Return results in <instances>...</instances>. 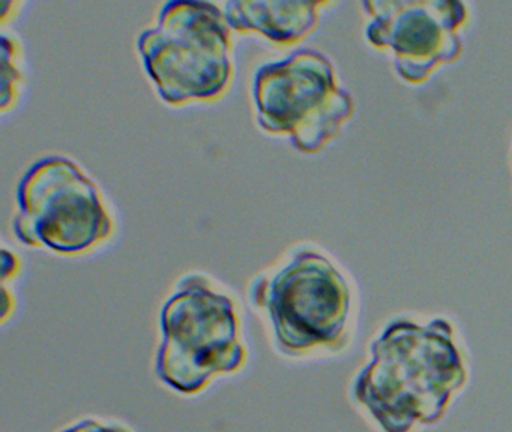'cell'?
<instances>
[{
  "mask_svg": "<svg viewBox=\"0 0 512 432\" xmlns=\"http://www.w3.org/2000/svg\"><path fill=\"white\" fill-rule=\"evenodd\" d=\"M22 5V3L19 2H2V12H0V23H2V26H7L8 21H10V15L13 11V14H16V8H19V6Z\"/></svg>",
  "mask_w": 512,
  "mask_h": 432,
  "instance_id": "8fae6325",
  "label": "cell"
},
{
  "mask_svg": "<svg viewBox=\"0 0 512 432\" xmlns=\"http://www.w3.org/2000/svg\"><path fill=\"white\" fill-rule=\"evenodd\" d=\"M329 5V2L232 0L224 5V15L232 32L257 33L272 44L292 47L317 29L322 9Z\"/></svg>",
  "mask_w": 512,
  "mask_h": 432,
  "instance_id": "ba28073f",
  "label": "cell"
},
{
  "mask_svg": "<svg viewBox=\"0 0 512 432\" xmlns=\"http://www.w3.org/2000/svg\"><path fill=\"white\" fill-rule=\"evenodd\" d=\"M248 297L268 317L275 344L286 356L346 347L349 284L320 252H293L277 269L257 276Z\"/></svg>",
  "mask_w": 512,
  "mask_h": 432,
  "instance_id": "277c9868",
  "label": "cell"
},
{
  "mask_svg": "<svg viewBox=\"0 0 512 432\" xmlns=\"http://www.w3.org/2000/svg\"><path fill=\"white\" fill-rule=\"evenodd\" d=\"M253 99L260 128L287 135L304 153L325 149L355 113L352 96L340 86L331 60L311 48L260 66Z\"/></svg>",
  "mask_w": 512,
  "mask_h": 432,
  "instance_id": "5b68a950",
  "label": "cell"
},
{
  "mask_svg": "<svg viewBox=\"0 0 512 432\" xmlns=\"http://www.w3.org/2000/svg\"><path fill=\"white\" fill-rule=\"evenodd\" d=\"M160 321L163 341L155 374L176 392L196 395L218 375L235 374L247 363L235 300L205 276L182 278Z\"/></svg>",
  "mask_w": 512,
  "mask_h": 432,
  "instance_id": "3957f363",
  "label": "cell"
},
{
  "mask_svg": "<svg viewBox=\"0 0 512 432\" xmlns=\"http://www.w3.org/2000/svg\"><path fill=\"white\" fill-rule=\"evenodd\" d=\"M62 432H130L124 426L106 425L94 419H86Z\"/></svg>",
  "mask_w": 512,
  "mask_h": 432,
  "instance_id": "30bf717a",
  "label": "cell"
},
{
  "mask_svg": "<svg viewBox=\"0 0 512 432\" xmlns=\"http://www.w3.org/2000/svg\"><path fill=\"white\" fill-rule=\"evenodd\" d=\"M2 47V89H0V110L2 113H8L19 104L20 95H22L25 75H23V60H25V50H23L22 41L14 33H2L0 39Z\"/></svg>",
  "mask_w": 512,
  "mask_h": 432,
  "instance_id": "9c48e42d",
  "label": "cell"
},
{
  "mask_svg": "<svg viewBox=\"0 0 512 432\" xmlns=\"http://www.w3.org/2000/svg\"><path fill=\"white\" fill-rule=\"evenodd\" d=\"M137 50L161 99L173 107L218 101L235 77L232 29L215 3H164L157 24L137 38Z\"/></svg>",
  "mask_w": 512,
  "mask_h": 432,
  "instance_id": "7a4b0ae2",
  "label": "cell"
},
{
  "mask_svg": "<svg viewBox=\"0 0 512 432\" xmlns=\"http://www.w3.org/2000/svg\"><path fill=\"white\" fill-rule=\"evenodd\" d=\"M371 17L365 38L394 53L395 71L409 84L430 80L439 66L463 51L460 33L469 21L466 3L454 0H374L362 2Z\"/></svg>",
  "mask_w": 512,
  "mask_h": 432,
  "instance_id": "52a82bcc",
  "label": "cell"
},
{
  "mask_svg": "<svg viewBox=\"0 0 512 432\" xmlns=\"http://www.w3.org/2000/svg\"><path fill=\"white\" fill-rule=\"evenodd\" d=\"M445 318L392 321L371 345L373 360L353 381L352 396L383 432H412L442 420L467 368Z\"/></svg>",
  "mask_w": 512,
  "mask_h": 432,
  "instance_id": "6da1fadb",
  "label": "cell"
},
{
  "mask_svg": "<svg viewBox=\"0 0 512 432\" xmlns=\"http://www.w3.org/2000/svg\"><path fill=\"white\" fill-rule=\"evenodd\" d=\"M115 227L103 192L71 159L46 156L20 179L13 230L25 245L82 255L109 240Z\"/></svg>",
  "mask_w": 512,
  "mask_h": 432,
  "instance_id": "8992f818",
  "label": "cell"
}]
</instances>
